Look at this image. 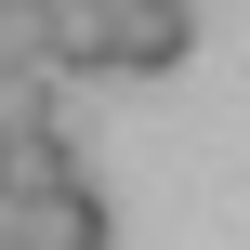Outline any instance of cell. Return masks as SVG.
<instances>
[{
    "label": "cell",
    "mask_w": 250,
    "mask_h": 250,
    "mask_svg": "<svg viewBox=\"0 0 250 250\" xmlns=\"http://www.w3.org/2000/svg\"><path fill=\"white\" fill-rule=\"evenodd\" d=\"M198 40V0H105V66L92 79H171Z\"/></svg>",
    "instance_id": "1"
},
{
    "label": "cell",
    "mask_w": 250,
    "mask_h": 250,
    "mask_svg": "<svg viewBox=\"0 0 250 250\" xmlns=\"http://www.w3.org/2000/svg\"><path fill=\"white\" fill-rule=\"evenodd\" d=\"M66 171H79L66 119H13V132H0V211H13V198H40V185H66Z\"/></svg>",
    "instance_id": "3"
},
{
    "label": "cell",
    "mask_w": 250,
    "mask_h": 250,
    "mask_svg": "<svg viewBox=\"0 0 250 250\" xmlns=\"http://www.w3.org/2000/svg\"><path fill=\"white\" fill-rule=\"evenodd\" d=\"M0 224H13V237H40V250H105V237H119V211H105L79 171H66V185H40V198H13Z\"/></svg>",
    "instance_id": "2"
}]
</instances>
